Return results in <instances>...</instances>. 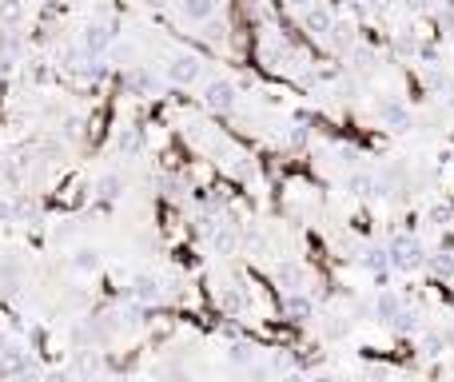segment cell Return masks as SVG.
Segmentation results:
<instances>
[{"label": "cell", "mask_w": 454, "mask_h": 382, "mask_svg": "<svg viewBox=\"0 0 454 382\" xmlns=\"http://www.w3.org/2000/svg\"><path fill=\"white\" fill-rule=\"evenodd\" d=\"M394 263H399V267H419L422 263V251H419V243H410V239H399V243H394Z\"/></svg>", "instance_id": "obj_1"}, {"label": "cell", "mask_w": 454, "mask_h": 382, "mask_svg": "<svg viewBox=\"0 0 454 382\" xmlns=\"http://www.w3.org/2000/svg\"><path fill=\"white\" fill-rule=\"evenodd\" d=\"M430 267H435L438 275H451V271H454V263L446 259V255H438V259H430Z\"/></svg>", "instance_id": "obj_2"}, {"label": "cell", "mask_w": 454, "mask_h": 382, "mask_svg": "<svg viewBox=\"0 0 454 382\" xmlns=\"http://www.w3.org/2000/svg\"><path fill=\"white\" fill-rule=\"evenodd\" d=\"M430 219H435V223H446V219H451V207H435V211H430Z\"/></svg>", "instance_id": "obj_3"}, {"label": "cell", "mask_w": 454, "mask_h": 382, "mask_svg": "<svg viewBox=\"0 0 454 382\" xmlns=\"http://www.w3.org/2000/svg\"><path fill=\"white\" fill-rule=\"evenodd\" d=\"M451 104H454V88H451Z\"/></svg>", "instance_id": "obj_4"}]
</instances>
